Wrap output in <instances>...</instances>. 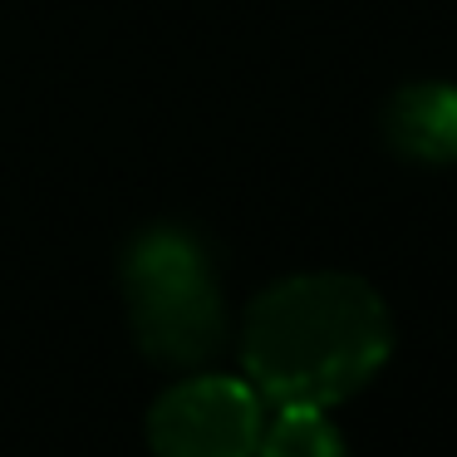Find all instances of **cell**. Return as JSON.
<instances>
[{
  "instance_id": "obj_5",
  "label": "cell",
  "mask_w": 457,
  "mask_h": 457,
  "mask_svg": "<svg viewBox=\"0 0 457 457\" xmlns=\"http://www.w3.org/2000/svg\"><path fill=\"white\" fill-rule=\"evenodd\" d=\"M256 457H345V443L320 408H280L270 433H261Z\"/></svg>"
},
{
  "instance_id": "obj_3",
  "label": "cell",
  "mask_w": 457,
  "mask_h": 457,
  "mask_svg": "<svg viewBox=\"0 0 457 457\" xmlns=\"http://www.w3.org/2000/svg\"><path fill=\"white\" fill-rule=\"evenodd\" d=\"M261 394L227 374L172 384L148 413L153 457H256Z\"/></svg>"
},
{
  "instance_id": "obj_4",
  "label": "cell",
  "mask_w": 457,
  "mask_h": 457,
  "mask_svg": "<svg viewBox=\"0 0 457 457\" xmlns=\"http://www.w3.org/2000/svg\"><path fill=\"white\" fill-rule=\"evenodd\" d=\"M384 143L408 162H453L457 89L453 84H403L384 104Z\"/></svg>"
},
{
  "instance_id": "obj_1",
  "label": "cell",
  "mask_w": 457,
  "mask_h": 457,
  "mask_svg": "<svg viewBox=\"0 0 457 457\" xmlns=\"http://www.w3.org/2000/svg\"><path fill=\"white\" fill-rule=\"evenodd\" d=\"M394 320L378 290L345 270L266 286L241 325L251 388L276 408H335L388 364Z\"/></svg>"
},
{
  "instance_id": "obj_2",
  "label": "cell",
  "mask_w": 457,
  "mask_h": 457,
  "mask_svg": "<svg viewBox=\"0 0 457 457\" xmlns=\"http://www.w3.org/2000/svg\"><path fill=\"white\" fill-rule=\"evenodd\" d=\"M123 300L138 349L162 369H197L227 345L217 266L187 227H148L123 251Z\"/></svg>"
}]
</instances>
